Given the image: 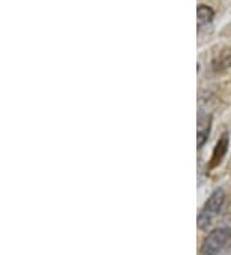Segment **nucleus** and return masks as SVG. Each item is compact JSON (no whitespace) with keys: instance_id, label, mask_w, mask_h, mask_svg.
<instances>
[{"instance_id":"obj_1","label":"nucleus","mask_w":231,"mask_h":255,"mask_svg":"<svg viewBox=\"0 0 231 255\" xmlns=\"http://www.w3.org/2000/svg\"><path fill=\"white\" fill-rule=\"evenodd\" d=\"M225 202V191L222 188H216L211 196L204 202L203 208L200 209L198 215V228L202 231H207L211 227L221 212L222 206Z\"/></svg>"},{"instance_id":"obj_2","label":"nucleus","mask_w":231,"mask_h":255,"mask_svg":"<svg viewBox=\"0 0 231 255\" xmlns=\"http://www.w3.org/2000/svg\"><path fill=\"white\" fill-rule=\"evenodd\" d=\"M231 231L226 227L216 228L208 236L204 239L202 248H200V254H219L225 249L226 245L230 243Z\"/></svg>"},{"instance_id":"obj_3","label":"nucleus","mask_w":231,"mask_h":255,"mask_svg":"<svg viewBox=\"0 0 231 255\" xmlns=\"http://www.w3.org/2000/svg\"><path fill=\"white\" fill-rule=\"evenodd\" d=\"M211 127H212V115L200 110L198 114V149L206 144L207 139L210 137Z\"/></svg>"},{"instance_id":"obj_4","label":"nucleus","mask_w":231,"mask_h":255,"mask_svg":"<svg viewBox=\"0 0 231 255\" xmlns=\"http://www.w3.org/2000/svg\"><path fill=\"white\" fill-rule=\"evenodd\" d=\"M229 149V134L225 133L222 134L221 138L219 139V142L216 143L215 148H213L212 156H211V160L208 162V169L212 170V169L217 168L221 161L225 157L226 152H228Z\"/></svg>"},{"instance_id":"obj_5","label":"nucleus","mask_w":231,"mask_h":255,"mask_svg":"<svg viewBox=\"0 0 231 255\" xmlns=\"http://www.w3.org/2000/svg\"><path fill=\"white\" fill-rule=\"evenodd\" d=\"M231 67V47L222 49L215 58L212 59V69L216 72H221Z\"/></svg>"},{"instance_id":"obj_6","label":"nucleus","mask_w":231,"mask_h":255,"mask_svg":"<svg viewBox=\"0 0 231 255\" xmlns=\"http://www.w3.org/2000/svg\"><path fill=\"white\" fill-rule=\"evenodd\" d=\"M197 16H198V28H203L204 26L210 25L212 22L213 17H215V10L211 6L206 5V4H200L198 5L197 9Z\"/></svg>"}]
</instances>
